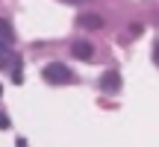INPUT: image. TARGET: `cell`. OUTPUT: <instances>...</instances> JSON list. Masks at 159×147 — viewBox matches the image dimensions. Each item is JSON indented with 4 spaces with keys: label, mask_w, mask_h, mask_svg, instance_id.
<instances>
[{
    "label": "cell",
    "mask_w": 159,
    "mask_h": 147,
    "mask_svg": "<svg viewBox=\"0 0 159 147\" xmlns=\"http://www.w3.org/2000/svg\"><path fill=\"white\" fill-rule=\"evenodd\" d=\"M103 88H106V91L118 88V74H106V77H103Z\"/></svg>",
    "instance_id": "5"
},
{
    "label": "cell",
    "mask_w": 159,
    "mask_h": 147,
    "mask_svg": "<svg viewBox=\"0 0 159 147\" xmlns=\"http://www.w3.org/2000/svg\"><path fill=\"white\" fill-rule=\"evenodd\" d=\"M80 27H85V29H100L103 21H100V15H80Z\"/></svg>",
    "instance_id": "4"
},
{
    "label": "cell",
    "mask_w": 159,
    "mask_h": 147,
    "mask_svg": "<svg viewBox=\"0 0 159 147\" xmlns=\"http://www.w3.org/2000/svg\"><path fill=\"white\" fill-rule=\"evenodd\" d=\"M156 65H159V44H156Z\"/></svg>",
    "instance_id": "7"
},
{
    "label": "cell",
    "mask_w": 159,
    "mask_h": 147,
    "mask_svg": "<svg viewBox=\"0 0 159 147\" xmlns=\"http://www.w3.org/2000/svg\"><path fill=\"white\" fill-rule=\"evenodd\" d=\"M9 127H12L9 115H6V112H0V130H9Z\"/></svg>",
    "instance_id": "6"
},
{
    "label": "cell",
    "mask_w": 159,
    "mask_h": 147,
    "mask_svg": "<svg viewBox=\"0 0 159 147\" xmlns=\"http://www.w3.org/2000/svg\"><path fill=\"white\" fill-rule=\"evenodd\" d=\"M12 41H15V29H12V24L6 18H0V50L12 47Z\"/></svg>",
    "instance_id": "2"
},
{
    "label": "cell",
    "mask_w": 159,
    "mask_h": 147,
    "mask_svg": "<svg viewBox=\"0 0 159 147\" xmlns=\"http://www.w3.org/2000/svg\"><path fill=\"white\" fill-rule=\"evenodd\" d=\"M65 3H83V0H65Z\"/></svg>",
    "instance_id": "8"
},
{
    "label": "cell",
    "mask_w": 159,
    "mask_h": 147,
    "mask_svg": "<svg viewBox=\"0 0 159 147\" xmlns=\"http://www.w3.org/2000/svg\"><path fill=\"white\" fill-rule=\"evenodd\" d=\"M71 56L85 59V62H89V59L94 56V50H91V44H89V41H71Z\"/></svg>",
    "instance_id": "3"
},
{
    "label": "cell",
    "mask_w": 159,
    "mask_h": 147,
    "mask_svg": "<svg viewBox=\"0 0 159 147\" xmlns=\"http://www.w3.org/2000/svg\"><path fill=\"white\" fill-rule=\"evenodd\" d=\"M0 94H3V85H0Z\"/></svg>",
    "instance_id": "9"
},
{
    "label": "cell",
    "mask_w": 159,
    "mask_h": 147,
    "mask_svg": "<svg viewBox=\"0 0 159 147\" xmlns=\"http://www.w3.org/2000/svg\"><path fill=\"white\" fill-rule=\"evenodd\" d=\"M41 77H44V82H50V85H71V82H77L74 71H68L65 65H59V62L47 65V68L41 71Z\"/></svg>",
    "instance_id": "1"
}]
</instances>
